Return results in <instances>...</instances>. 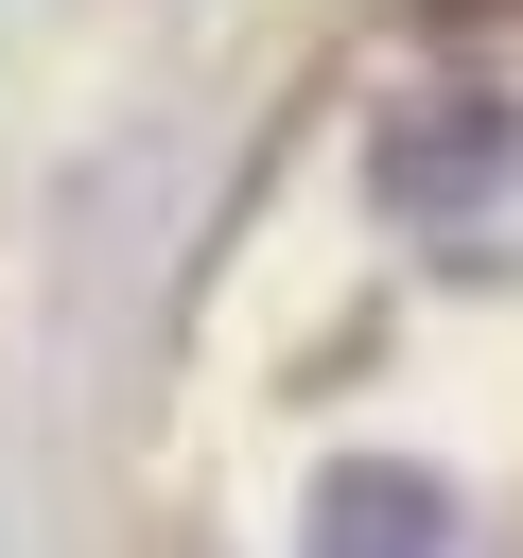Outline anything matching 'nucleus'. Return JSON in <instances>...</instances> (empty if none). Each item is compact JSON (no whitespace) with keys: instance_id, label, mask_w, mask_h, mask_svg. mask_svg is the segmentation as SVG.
I'll return each mask as SVG.
<instances>
[{"instance_id":"f257e3e1","label":"nucleus","mask_w":523,"mask_h":558,"mask_svg":"<svg viewBox=\"0 0 523 558\" xmlns=\"http://www.w3.org/2000/svg\"><path fill=\"white\" fill-rule=\"evenodd\" d=\"M314 558H453V523H436V488H418V471H331Z\"/></svg>"}]
</instances>
